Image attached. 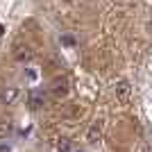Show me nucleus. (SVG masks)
<instances>
[{"label":"nucleus","mask_w":152,"mask_h":152,"mask_svg":"<svg viewBox=\"0 0 152 152\" xmlns=\"http://www.w3.org/2000/svg\"><path fill=\"white\" fill-rule=\"evenodd\" d=\"M114 95L121 104H125V102L129 100V95H132V84L127 82V80H118L116 86H114Z\"/></svg>","instance_id":"obj_1"},{"label":"nucleus","mask_w":152,"mask_h":152,"mask_svg":"<svg viewBox=\"0 0 152 152\" xmlns=\"http://www.w3.org/2000/svg\"><path fill=\"white\" fill-rule=\"evenodd\" d=\"M102 129H104V123L102 121H93L91 123V127H89V132H86V143H98L100 141V136H102Z\"/></svg>","instance_id":"obj_2"},{"label":"nucleus","mask_w":152,"mask_h":152,"mask_svg":"<svg viewBox=\"0 0 152 152\" xmlns=\"http://www.w3.org/2000/svg\"><path fill=\"white\" fill-rule=\"evenodd\" d=\"M16 98H18V89H16V86H7V89H2V93H0V102H5V104L16 102Z\"/></svg>","instance_id":"obj_3"},{"label":"nucleus","mask_w":152,"mask_h":152,"mask_svg":"<svg viewBox=\"0 0 152 152\" xmlns=\"http://www.w3.org/2000/svg\"><path fill=\"white\" fill-rule=\"evenodd\" d=\"M43 93H30V98H27V104H30V109H39L41 104H43Z\"/></svg>","instance_id":"obj_4"},{"label":"nucleus","mask_w":152,"mask_h":152,"mask_svg":"<svg viewBox=\"0 0 152 152\" xmlns=\"http://www.w3.org/2000/svg\"><path fill=\"white\" fill-rule=\"evenodd\" d=\"M66 91H68V86H66V80H55L52 82V93L57 95H66Z\"/></svg>","instance_id":"obj_5"},{"label":"nucleus","mask_w":152,"mask_h":152,"mask_svg":"<svg viewBox=\"0 0 152 152\" xmlns=\"http://www.w3.org/2000/svg\"><path fill=\"white\" fill-rule=\"evenodd\" d=\"M55 148H57L59 152H70V150H73V141L66 139V136H61V139L57 141V145H55Z\"/></svg>","instance_id":"obj_6"},{"label":"nucleus","mask_w":152,"mask_h":152,"mask_svg":"<svg viewBox=\"0 0 152 152\" xmlns=\"http://www.w3.org/2000/svg\"><path fill=\"white\" fill-rule=\"evenodd\" d=\"M12 123L9 121H0V139H7L9 134H12Z\"/></svg>","instance_id":"obj_7"},{"label":"nucleus","mask_w":152,"mask_h":152,"mask_svg":"<svg viewBox=\"0 0 152 152\" xmlns=\"http://www.w3.org/2000/svg\"><path fill=\"white\" fill-rule=\"evenodd\" d=\"M66 2H75V0H66Z\"/></svg>","instance_id":"obj_8"},{"label":"nucleus","mask_w":152,"mask_h":152,"mask_svg":"<svg viewBox=\"0 0 152 152\" xmlns=\"http://www.w3.org/2000/svg\"><path fill=\"white\" fill-rule=\"evenodd\" d=\"M75 152H82V150H75Z\"/></svg>","instance_id":"obj_9"}]
</instances>
